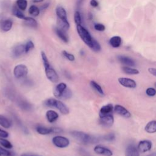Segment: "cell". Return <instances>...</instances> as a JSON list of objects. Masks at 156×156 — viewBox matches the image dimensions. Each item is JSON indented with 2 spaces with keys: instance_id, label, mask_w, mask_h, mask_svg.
<instances>
[{
  "instance_id": "e0dca14e",
  "label": "cell",
  "mask_w": 156,
  "mask_h": 156,
  "mask_svg": "<svg viewBox=\"0 0 156 156\" xmlns=\"http://www.w3.org/2000/svg\"><path fill=\"white\" fill-rule=\"evenodd\" d=\"M46 118L48 122L52 123L57 121L58 118V115L54 110H49L46 113Z\"/></svg>"
},
{
  "instance_id": "4dcf8cb0",
  "label": "cell",
  "mask_w": 156,
  "mask_h": 156,
  "mask_svg": "<svg viewBox=\"0 0 156 156\" xmlns=\"http://www.w3.org/2000/svg\"><path fill=\"white\" fill-rule=\"evenodd\" d=\"M29 13L30 15H31L34 16H37L40 13V10L38 9V8L37 6L33 5L29 7Z\"/></svg>"
},
{
  "instance_id": "83f0119b",
  "label": "cell",
  "mask_w": 156,
  "mask_h": 156,
  "mask_svg": "<svg viewBox=\"0 0 156 156\" xmlns=\"http://www.w3.org/2000/svg\"><path fill=\"white\" fill-rule=\"evenodd\" d=\"M90 85L94 90H96L101 95H102V96L104 95V91H103L102 88H101V87L97 82H96L94 80H91L90 81Z\"/></svg>"
},
{
  "instance_id": "ba28073f",
  "label": "cell",
  "mask_w": 156,
  "mask_h": 156,
  "mask_svg": "<svg viewBox=\"0 0 156 156\" xmlns=\"http://www.w3.org/2000/svg\"><path fill=\"white\" fill-rule=\"evenodd\" d=\"M118 82L123 87L130 88H135L136 87V83L135 81L130 78L126 77H119L118 79Z\"/></svg>"
},
{
  "instance_id": "60d3db41",
  "label": "cell",
  "mask_w": 156,
  "mask_h": 156,
  "mask_svg": "<svg viewBox=\"0 0 156 156\" xmlns=\"http://www.w3.org/2000/svg\"><path fill=\"white\" fill-rule=\"evenodd\" d=\"M4 155V156H11L12 155V153L7 151L5 149L2 148V147L0 146V155Z\"/></svg>"
},
{
  "instance_id": "4fadbf2b",
  "label": "cell",
  "mask_w": 156,
  "mask_h": 156,
  "mask_svg": "<svg viewBox=\"0 0 156 156\" xmlns=\"http://www.w3.org/2000/svg\"><path fill=\"white\" fill-rule=\"evenodd\" d=\"M125 156H140L139 150L134 144H129L126 147Z\"/></svg>"
},
{
  "instance_id": "7c38bea8",
  "label": "cell",
  "mask_w": 156,
  "mask_h": 156,
  "mask_svg": "<svg viewBox=\"0 0 156 156\" xmlns=\"http://www.w3.org/2000/svg\"><path fill=\"white\" fill-rule=\"evenodd\" d=\"M66 88H67L66 84L63 82H61L57 84L54 90V96L57 98H61L63 92L65 90Z\"/></svg>"
},
{
  "instance_id": "b9f144b4",
  "label": "cell",
  "mask_w": 156,
  "mask_h": 156,
  "mask_svg": "<svg viewBox=\"0 0 156 156\" xmlns=\"http://www.w3.org/2000/svg\"><path fill=\"white\" fill-rule=\"evenodd\" d=\"M94 28L98 31H104L105 29V27L104 24H101V23H97L95 24L94 26Z\"/></svg>"
},
{
  "instance_id": "7a4b0ae2",
  "label": "cell",
  "mask_w": 156,
  "mask_h": 156,
  "mask_svg": "<svg viewBox=\"0 0 156 156\" xmlns=\"http://www.w3.org/2000/svg\"><path fill=\"white\" fill-rule=\"evenodd\" d=\"M44 105L48 107H54L63 115H68L69 112L68 107L61 101L54 98H49L44 101Z\"/></svg>"
},
{
  "instance_id": "1f68e13d",
  "label": "cell",
  "mask_w": 156,
  "mask_h": 156,
  "mask_svg": "<svg viewBox=\"0 0 156 156\" xmlns=\"http://www.w3.org/2000/svg\"><path fill=\"white\" fill-rule=\"evenodd\" d=\"M16 4L20 10H25L27 8V0H17Z\"/></svg>"
},
{
  "instance_id": "c3c4849f",
  "label": "cell",
  "mask_w": 156,
  "mask_h": 156,
  "mask_svg": "<svg viewBox=\"0 0 156 156\" xmlns=\"http://www.w3.org/2000/svg\"><path fill=\"white\" fill-rule=\"evenodd\" d=\"M48 5H49V4H44L41 8H42V9H45L46 8H47V7H48Z\"/></svg>"
},
{
  "instance_id": "603a6c76",
  "label": "cell",
  "mask_w": 156,
  "mask_h": 156,
  "mask_svg": "<svg viewBox=\"0 0 156 156\" xmlns=\"http://www.w3.org/2000/svg\"><path fill=\"white\" fill-rule=\"evenodd\" d=\"M109 43L113 48H118L121 44V38L119 36L112 37L109 40Z\"/></svg>"
},
{
  "instance_id": "6da1fadb",
  "label": "cell",
  "mask_w": 156,
  "mask_h": 156,
  "mask_svg": "<svg viewBox=\"0 0 156 156\" xmlns=\"http://www.w3.org/2000/svg\"><path fill=\"white\" fill-rule=\"evenodd\" d=\"M70 133L72 136L75 140L78 141L79 143L84 144L95 143L98 142L99 141V139L96 136L91 135L83 132L73 130V131H71Z\"/></svg>"
},
{
  "instance_id": "d4e9b609",
  "label": "cell",
  "mask_w": 156,
  "mask_h": 156,
  "mask_svg": "<svg viewBox=\"0 0 156 156\" xmlns=\"http://www.w3.org/2000/svg\"><path fill=\"white\" fill-rule=\"evenodd\" d=\"M122 69L124 73H125L126 74H131V75L138 74L140 73L138 69L133 68L130 66H122Z\"/></svg>"
},
{
  "instance_id": "681fc988",
  "label": "cell",
  "mask_w": 156,
  "mask_h": 156,
  "mask_svg": "<svg viewBox=\"0 0 156 156\" xmlns=\"http://www.w3.org/2000/svg\"><path fill=\"white\" fill-rule=\"evenodd\" d=\"M147 156H156V152H153V153L149 154V155H147Z\"/></svg>"
},
{
  "instance_id": "f546056e",
  "label": "cell",
  "mask_w": 156,
  "mask_h": 156,
  "mask_svg": "<svg viewBox=\"0 0 156 156\" xmlns=\"http://www.w3.org/2000/svg\"><path fill=\"white\" fill-rule=\"evenodd\" d=\"M0 144L1 146H2V147H4L7 149H10L13 147L12 144L9 141L5 139L4 138L0 137Z\"/></svg>"
},
{
  "instance_id": "cb8c5ba5",
  "label": "cell",
  "mask_w": 156,
  "mask_h": 156,
  "mask_svg": "<svg viewBox=\"0 0 156 156\" xmlns=\"http://www.w3.org/2000/svg\"><path fill=\"white\" fill-rule=\"evenodd\" d=\"M24 24L30 27L35 28L37 26V23L35 19L31 17H25L24 19Z\"/></svg>"
},
{
  "instance_id": "f35d334b",
  "label": "cell",
  "mask_w": 156,
  "mask_h": 156,
  "mask_svg": "<svg viewBox=\"0 0 156 156\" xmlns=\"http://www.w3.org/2000/svg\"><path fill=\"white\" fill-rule=\"evenodd\" d=\"M103 138L104 140L107 141H112L115 140V135L113 133H110L108 134H107L103 136Z\"/></svg>"
},
{
  "instance_id": "f907efd6",
  "label": "cell",
  "mask_w": 156,
  "mask_h": 156,
  "mask_svg": "<svg viewBox=\"0 0 156 156\" xmlns=\"http://www.w3.org/2000/svg\"><path fill=\"white\" fill-rule=\"evenodd\" d=\"M43 0H33V1L34 2H42Z\"/></svg>"
},
{
  "instance_id": "f1b7e54d",
  "label": "cell",
  "mask_w": 156,
  "mask_h": 156,
  "mask_svg": "<svg viewBox=\"0 0 156 156\" xmlns=\"http://www.w3.org/2000/svg\"><path fill=\"white\" fill-rule=\"evenodd\" d=\"M12 13L13 14L14 16H15L16 17L20 18V19H21V20H24V18H25V16L22 13V12L20 10V9H18L16 7L14 6L13 7V9H12Z\"/></svg>"
},
{
  "instance_id": "9a60e30c",
  "label": "cell",
  "mask_w": 156,
  "mask_h": 156,
  "mask_svg": "<svg viewBox=\"0 0 156 156\" xmlns=\"http://www.w3.org/2000/svg\"><path fill=\"white\" fill-rule=\"evenodd\" d=\"M118 59L121 63L125 65L126 66H134L135 65V63L134 60L129 57L124 56V55H118Z\"/></svg>"
},
{
  "instance_id": "5b68a950",
  "label": "cell",
  "mask_w": 156,
  "mask_h": 156,
  "mask_svg": "<svg viewBox=\"0 0 156 156\" xmlns=\"http://www.w3.org/2000/svg\"><path fill=\"white\" fill-rule=\"evenodd\" d=\"M28 73L27 67L23 64H19L15 66L13 69V74L17 79H20L27 76Z\"/></svg>"
},
{
  "instance_id": "ab89813d",
  "label": "cell",
  "mask_w": 156,
  "mask_h": 156,
  "mask_svg": "<svg viewBox=\"0 0 156 156\" xmlns=\"http://www.w3.org/2000/svg\"><path fill=\"white\" fill-rule=\"evenodd\" d=\"M62 54L69 61H74L75 59V57L74 56V55H73L72 54H70L69 52H68L66 51H62Z\"/></svg>"
},
{
  "instance_id": "d6a6232c",
  "label": "cell",
  "mask_w": 156,
  "mask_h": 156,
  "mask_svg": "<svg viewBox=\"0 0 156 156\" xmlns=\"http://www.w3.org/2000/svg\"><path fill=\"white\" fill-rule=\"evenodd\" d=\"M90 49H92L94 52H99V51H101V45L99 44V43L96 40H94L93 38L92 46H91V48Z\"/></svg>"
},
{
  "instance_id": "44dd1931",
  "label": "cell",
  "mask_w": 156,
  "mask_h": 156,
  "mask_svg": "<svg viewBox=\"0 0 156 156\" xmlns=\"http://www.w3.org/2000/svg\"><path fill=\"white\" fill-rule=\"evenodd\" d=\"M12 27V21L10 20H5L2 21L0 25L1 29L4 32H7Z\"/></svg>"
},
{
  "instance_id": "836d02e7",
  "label": "cell",
  "mask_w": 156,
  "mask_h": 156,
  "mask_svg": "<svg viewBox=\"0 0 156 156\" xmlns=\"http://www.w3.org/2000/svg\"><path fill=\"white\" fill-rule=\"evenodd\" d=\"M71 96H72V91L70 90V89L66 88L65 90L63 92L61 98L64 99H68L71 98Z\"/></svg>"
},
{
  "instance_id": "bcb514c9",
  "label": "cell",
  "mask_w": 156,
  "mask_h": 156,
  "mask_svg": "<svg viewBox=\"0 0 156 156\" xmlns=\"http://www.w3.org/2000/svg\"><path fill=\"white\" fill-rule=\"evenodd\" d=\"M90 4L92 7H96L98 5V2L96 0H91L90 1Z\"/></svg>"
},
{
  "instance_id": "8d00e7d4",
  "label": "cell",
  "mask_w": 156,
  "mask_h": 156,
  "mask_svg": "<svg viewBox=\"0 0 156 156\" xmlns=\"http://www.w3.org/2000/svg\"><path fill=\"white\" fill-rule=\"evenodd\" d=\"M34 48V43L30 40L28 41L25 44V53H28L29 51L32 49Z\"/></svg>"
},
{
  "instance_id": "d590c367",
  "label": "cell",
  "mask_w": 156,
  "mask_h": 156,
  "mask_svg": "<svg viewBox=\"0 0 156 156\" xmlns=\"http://www.w3.org/2000/svg\"><path fill=\"white\" fill-rule=\"evenodd\" d=\"M74 22L76 24V25H81L82 23V18L80 13L78 11H76L74 13Z\"/></svg>"
},
{
  "instance_id": "5bb4252c",
  "label": "cell",
  "mask_w": 156,
  "mask_h": 156,
  "mask_svg": "<svg viewBox=\"0 0 156 156\" xmlns=\"http://www.w3.org/2000/svg\"><path fill=\"white\" fill-rule=\"evenodd\" d=\"M25 52V45L18 44L15 46L12 49V56L13 57H18Z\"/></svg>"
},
{
  "instance_id": "52a82bcc",
  "label": "cell",
  "mask_w": 156,
  "mask_h": 156,
  "mask_svg": "<svg viewBox=\"0 0 156 156\" xmlns=\"http://www.w3.org/2000/svg\"><path fill=\"white\" fill-rule=\"evenodd\" d=\"M114 122V117L112 113L99 117V123L105 127H111Z\"/></svg>"
},
{
  "instance_id": "7dc6e473",
  "label": "cell",
  "mask_w": 156,
  "mask_h": 156,
  "mask_svg": "<svg viewBox=\"0 0 156 156\" xmlns=\"http://www.w3.org/2000/svg\"><path fill=\"white\" fill-rule=\"evenodd\" d=\"M21 156H39V155H35V154H26V153H24V154H22L21 155Z\"/></svg>"
},
{
  "instance_id": "816d5d0a",
  "label": "cell",
  "mask_w": 156,
  "mask_h": 156,
  "mask_svg": "<svg viewBox=\"0 0 156 156\" xmlns=\"http://www.w3.org/2000/svg\"><path fill=\"white\" fill-rule=\"evenodd\" d=\"M155 87H156V83H155Z\"/></svg>"
},
{
  "instance_id": "3957f363",
  "label": "cell",
  "mask_w": 156,
  "mask_h": 156,
  "mask_svg": "<svg viewBox=\"0 0 156 156\" xmlns=\"http://www.w3.org/2000/svg\"><path fill=\"white\" fill-rule=\"evenodd\" d=\"M76 28H77V33L79 37H80V38L90 48H91L92 46L93 38L91 36L89 32L82 25H77Z\"/></svg>"
},
{
  "instance_id": "277c9868",
  "label": "cell",
  "mask_w": 156,
  "mask_h": 156,
  "mask_svg": "<svg viewBox=\"0 0 156 156\" xmlns=\"http://www.w3.org/2000/svg\"><path fill=\"white\" fill-rule=\"evenodd\" d=\"M52 142L55 146L58 148H65L69 144V140L67 138L60 135H57L53 137Z\"/></svg>"
},
{
  "instance_id": "74e56055",
  "label": "cell",
  "mask_w": 156,
  "mask_h": 156,
  "mask_svg": "<svg viewBox=\"0 0 156 156\" xmlns=\"http://www.w3.org/2000/svg\"><path fill=\"white\" fill-rule=\"evenodd\" d=\"M146 93L148 96H151V97L154 96L156 94V90L152 87L147 88L146 90Z\"/></svg>"
},
{
  "instance_id": "4316f807",
  "label": "cell",
  "mask_w": 156,
  "mask_h": 156,
  "mask_svg": "<svg viewBox=\"0 0 156 156\" xmlns=\"http://www.w3.org/2000/svg\"><path fill=\"white\" fill-rule=\"evenodd\" d=\"M57 24L58 28L64 30H66L69 28V24L68 21H64L57 18Z\"/></svg>"
},
{
  "instance_id": "9c48e42d",
  "label": "cell",
  "mask_w": 156,
  "mask_h": 156,
  "mask_svg": "<svg viewBox=\"0 0 156 156\" xmlns=\"http://www.w3.org/2000/svg\"><path fill=\"white\" fill-rule=\"evenodd\" d=\"M152 147V142L149 140L140 141L138 144L137 148L141 152H146L151 150Z\"/></svg>"
},
{
  "instance_id": "8992f818",
  "label": "cell",
  "mask_w": 156,
  "mask_h": 156,
  "mask_svg": "<svg viewBox=\"0 0 156 156\" xmlns=\"http://www.w3.org/2000/svg\"><path fill=\"white\" fill-rule=\"evenodd\" d=\"M44 71H45V74L47 78L51 82L56 83L58 81L59 77L57 73H56L55 69L53 68H52L51 66L44 68Z\"/></svg>"
},
{
  "instance_id": "ee69618b",
  "label": "cell",
  "mask_w": 156,
  "mask_h": 156,
  "mask_svg": "<svg viewBox=\"0 0 156 156\" xmlns=\"http://www.w3.org/2000/svg\"><path fill=\"white\" fill-rule=\"evenodd\" d=\"M148 71L152 74L153 76L156 77V68H148Z\"/></svg>"
},
{
  "instance_id": "ffe728a7",
  "label": "cell",
  "mask_w": 156,
  "mask_h": 156,
  "mask_svg": "<svg viewBox=\"0 0 156 156\" xmlns=\"http://www.w3.org/2000/svg\"><path fill=\"white\" fill-rule=\"evenodd\" d=\"M36 130L40 135H48L52 133V127H46L42 126H38L36 127Z\"/></svg>"
},
{
  "instance_id": "d6986e66",
  "label": "cell",
  "mask_w": 156,
  "mask_h": 156,
  "mask_svg": "<svg viewBox=\"0 0 156 156\" xmlns=\"http://www.w3.org/2000/svg\"><path fill=\"white\" fill-rule=\"evenodd\" d=\"M144 130L149 133L156 132V121L152 120L149 121L144 127Z\"/></svg>"
},
{
  "instance_id": "e575fe53",
  "label": "cell",
  "mask_w": 156,
  "mask_h": 156,
  "mask_svg": "<svg viewBox=\"0 0 156 156\" xmlns=\"http://www.w3.org/2000/svg\"><path fill=\"white\" fill-rule=\"evenodd\" d=\"M41 58H42V60H43L44 67L46 68V67H48V66H51L50 63H49V60L47 58V56L43 51L41 52Z\"/></svg>"
},
{
  "instance_id": "7bdbcfd3",
  "label": "cell",
  "mask_w": 156,
  "mask_h": 156,
  "mask_svg": "<svg viewBox=\"0 0 156 156\" xmlns=\"http://www.w3.org/2000/svg\"><path fill=\"white\" fill-rule=\"evenodd\" d=\"M8 136H9V133L5 130H4L0 129V137L5 138H7Z\"/></svg>"
},
{
  "instance_id": "f6af8a7d",
  "label": "cell",
  "mask_w": 156,
  "mask_h": 156,
  "mask_svg": "<svg viewBox=\"0 0 156 156\" xmlns=\"http://www.w3.org/2000/svg\"><path fill=\"white\" fill-rule=\"evenodd\" d=\"M61 132H62V129L58 127H52V133H58Z\"/></svg>"
},
{
  "instance_id": "8fae6325",
  "label": "cell",
  "mask_w": 156,
  "mask_h": 156,
  "mask_svg": "<svg viewBox=\"0 0 156 156\" xmlns=\"http://www.w3.org/2000/svg\"><path fill=\"white\" fill-rule=\"evenodd\" d=\"M113 110L116 113L119 114V115H121L123 117L127 118H130L131 116L130 113L125 107H124L123 106H122L121 105H116L114 107Z\"/></svg>"
},
{
  "instance_id": "30bf717a",
  "label": "cell",
  "mask_w": 156,
  "mask_h": 156,
  "mask_svg": "<svg viewBox=\"0 0 156 156\" xmlns=\"http://www.w3.org/2000/svg\"><path fill=\"white\" fill-rule=\"evenodd\" d=\"M94 151L98 154L104 156H112L113 155V152L111 150L100 145L96 146L94 147Z\"/></svg>"
},
{
  "instance_id": "484cf974",
  "label": "cell",
  "mask_w": 156,
  "mask_h": 156,
  "mask_svg": "<svg viewBox=\"0 0 156 156\" xmlns=\"http://www.w3.org/2000/svg\"><path fill=\"white\" fill-rule=\"evenodd\" d=\"M0 125L5 129H9L11 126L10 121L5 116L0 115Z\"/></svg>"
},
{
  "instance_id": "2e32d148",
  "label": "cell",
  "mask_w": 156,
  "mask_h": 156,
  "mask_svg": "<svg viewBox=\"0 0 156 156\" xmlns=\"http://www.w3.org/2000/svg\"><path fill=\"white\" fill-rule=\"evenodd\" d=\"M113 108L114 107L111 104H108L102 106L99 110V117H102L103 116L112 113V111L113 110Z\"/></svg>"
},
{
  "instance_id": "7402d4cb",
  "label": "cell",
  "mask_w": 156,
  "mask_h": 156,
  "mask_svg": "<svg viewBox=\"0 0 156 156\" xmlns=\"http://www.w3.org/2000/svg\"><path fill=\"white\" fill-rule=\"evenodd\" d=\"M55 33H56L57 35L65 43L68 42V37L66 35L65 30L58 27V28L55 29Z\"/></svg>"
},
{
  "instance_id": "ac0fdd59",
  "label": "cell",
  "mask_w": 156,
  "mask_h": 156,
  "mask_svg": "<svg viewBox=\"0 0 156 156\" xmlns=\"http://www.w3.org/2000/svg\"><path fill=\"white\" fill-rule=\"evenodd\" d=\"M56 14L57 16V18L62 20H64V21H68L66 10L62 7L58 6L57 7Z\"/></svg>"
}]
</instances>
